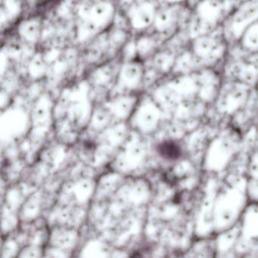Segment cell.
<instances>
[{
	"label": "cell",
	"mask_w": 258,
	"mask_h": 258,
	"mask_svg": "<svg viewBox=\"0 0 258 258\" xmlns=\"http://www.w3.org/2000/svg\"><path fill=\"white\" fill-rule=\"evenodd\" d=\"M115 16V7L108 0L93 4L79 30V37L87 40L109 27Z\"/></svg>",
	"instance_id": "obj_3"
},
{
	"label": "cell",
	"mask_w": 258,
	"mask_h": 258,
	"mask_svg": "<svg viewBox=\"0 0 258 258\" xmlns=\"http://www.w3.org/2000/svg\"><path fill=\"white\" fill-rule=\"evenodd\" d=\"M237 43L249 54H258V21L249 26Z\"/></svg>",
	"instance_id": "obj_10"
},
{
	"label": "cell",
	"mask_w": 258,
	"mask_h": 258,
	"mask_svg": "<svg viewBox=\"0 0 258 258\" xmlns=\"http://www.w3.org/2000/svg\"><path fill=\"white\" fill-rule=\"evenodd\" d=\"M30 73L34 75H42L47 71V65L44 58L40 55H36L31 60L28 67Z\"/></svg>",
	"instance_id": "obj_15"
},
{
	"label": "cell",
	"mask_w": 258,
	"mask_h": 258,
	"mask_svg": "<svg viewBox=\"0 0 258 258\" xmlns=\"http://www.w3.org/2000/svg\"><path fill=\"white\" fill-rule=\"evenodd\" d=\"M168 5V7L157 10L153 24L155 31L160 34L171 31L178 21V11L176 10V7L179 5Z\"/></svg>",
	"instance_id": "obj_7"
},
{
	"label": "cell",
	"mask_w": 258,
	"mask_h": 258,
	"mask_svg": "<svg viewBox=\"0 0 258 258\" xmlns=\"http://www.w3.org/2000/svg\"><path fill=\"white\" fill-rule=\"evenodd\" d=\"M229 71L239 78L255 79L258 77V54L235 61L229 67Z\"/></svg>",
	"instance_id": "obj_6"
},
{
	"label": "cell",
	"mask_w": 258,
	"mask_h": 258,
	"mask_svg": "<svg viewBox=\"0 0 258 258\" xmlns=\"http://www.w3.org/2000/svg\"><path fill=\"white\" fill-rule=\"evenodd\" d=\"M193 38L189 49L202 67H213L227 53V44L224 37L215 34V31Z\"/></svg>",
	"instance_id": "obj_1"
},
{
	"label": "cell",
	"mask_w": 258,
	"mask_h": 258,
	"mask_svg": "<svg viewBox=\"0 0 258 258\" xmlns=\"http://www.w3.org/2000/svg\"><path fill=\"white\" fill-rule=\"evenodd\" d=\"M164 2L170 5H181L187 2V0H164Z\"/></svg>",
	"instance_id": "obj_17"
},
{
	"label": "cell",
	"mask_w": 258,
	"mask_h": 258,
	"mask_svg": "<svg viewBox=\"0 0 258 258\" xmlns=\"http://www.w3.org/2000/svg\"><path fill=\"white\" fill-rule=\"evenodd\" d=\"M5 8L7 12L11 16H16L21 10V1L20 0H5Z\"/></svg>",
	"instance_id": "obj_16"
},
{
	"label": "cell",
	"mask_w": 258,
	"mask_h": 258,
	"mask_svg": "<svg viewBox=\"0 0 258 258\" xmlns=\"http://www.w3.org/2000/svg\"><path fill=\"white\" fill-rule=\"evenodd\" d=\"M177 55L170 51H160L156 53L153 58V64L155 69L160 72L167 73L173 71Z\"/></svg>",
	"instance_id": "obj_12"
},
{
	"label": "cell",
	"mask_w": 258,
	"mask_h": 258,
	"mask_svg": "<svg viewBox=\"0 0 258 258\" xmlns=\"http://www.w3.org/2000/svg\"><path fill=\"white\" fill-rule=\"evenodd\" d=\"M120 76L127 84H137L141 80L144 67L140 61L127 60L120 67Z\"/></svg>",
	"instance_id": "obj_11"
},
{
	"label": "cell",
	"mask_w": 258,
	"mask_h": 258,
	"mask_svg": "<svg viewBox=\"0 0 258 258\" xmlns=\"http://www.w3.org/2000/svg\"><path fill=\"white\" fill-rule=\"evenodd\" d=\"M200 66L201 64L193 55L191 50L188 49L176 56L172 72L177 73L180 75L190 74L193 71H199L200 69L198 67Z\"/></svg>",
	"instance_id": "obj_9"
},
{
	"label": "cell",
	"mask_w": 258,
	"mask_h": 258,
	"mask_svg": "<svg viewBox=\"0 0 258 258\" xmlns=\"http://www.w3.org/2000/svg\"><path fill=\"white\" fill-rule=\"evenodd\" d=\"M226 11L225 0H199L194 8L193 38L208 34L218 28Z\"/></svg>",
	"instance_id": "obj_2"
},
{
	"label": "cell",
	"mask_w": 258,
	"mask_h": 258,
	"mask_svg": "<svg viewBox=\"0 0 258 258\" xmlns=\"http://www.w3.org/2000/svg\"><path fill=\"white\" fill-rule=\"evenodd\" d=\"M157 10L153 1H144L132 7L127 14L131 28L135 31H142L153 26Z\"/></svg>",
	"instance_id": "obj_5"
},
{
	"label": "cell",
	"mask_w": 258,
	"mask_h": 258,
	"mask_svg": "<svg viewBox=\"0 0 258 258\" xmlns=\"http://www.w3.org/2000/svg\"><path fill=\"white\" fill-rule=\"evenodd\" d=\"M42 21L37 18L24 20L18 27V35L28 44L38 43L42 35Z\"/></svg>",
	"instance_id": "obj_8"
},
{
	"label": "cell",
	"mask_w": 258,
	"mask_h": 258,
	"mask_svg": "<svg viewBox=\"0 0 258 258\" xmlns=\"http://www.w3.org/2000/svg\"><path fill=\"white\" fill-rule=\"evenodd\" d=\"M137 55L139 56L146 58L154 52L157 48V42L154 37L151 36H144L140 37L136 42Z\"/></svg>",
	"instance_id": "obj_13"
},
{
	"label": "cell",
	"mask_w": 258,
	"mask_h": 258,
	"mask_svg": "<svg viewBox=\"0 0 258 258\" xmlns=\"http://www.w3.org/2000/svg\"><path fill=\"white\" fill-rule=\"evenodd\" d=\"M157 152L159 155L167 160H174L179 157L180 149L173 141H164L158 144Z\"/></svg>",
	"instance_id": "obj_14"
},
{
	"label": "cell",
	"mask_w": 258,
	"mask_h": 258,
	"mask_svg": "<svg viewBox=\"0 0 258 258\" xmlns=\"http://www.w3.org/2000/svg\"><path fill=\"white\" fill-rule=\"evenodd\" d=\"M257 21H258V0H245L229 15L227 22L229 37L238 42L245 31Z\"/></svg>",
	"instance_id": "obj_4"
}]
</instances>
